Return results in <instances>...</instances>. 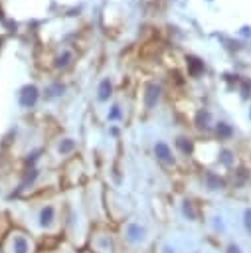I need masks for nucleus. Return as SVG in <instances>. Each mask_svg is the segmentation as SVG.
Listing matches in <instances>:
<instances>
[{"label": "nucleus", "instance_id": "nucleus-1", "mask_svg": "<svg viewBox=\"0 0 251 253\" xmlns=\"http://www.w3.org/2000/svg\"><path fill=\"white\" fill-rule=\"evenodd\" d=\"M125 239L128 243H132V245H140V243H144L148 239V231H146L144 225H140L136 221H130L125 227Z\"/></svg>", "mask_w": 251, "mask_h": 253}, {"label": "nucleus", "instance_id": "nucleus-2", "mask_svg": "<svg viewBox=\"0 0 251 253\" xmlns=\"http://www.w3.org/2000/svg\"><path fill=\"white\" fill-rule=\"evenodd\" d=\"M38 223L42 229H51L55 223V208L53 206H43L38 213Z\"/></svg>", "mask_w": 251, "mask_h": 253}, {"label": "nucleus", "instance_id": "nucleus-3", "mask_svg": "<svg viewBox=\"0 0 251 253\" xmlns=\"http://www.w3.org/2000/svg\"><path fill=\"white\" fill-rule=\"evenodd\" d=\"M30 251H32V243L28 241L26 235H22V233L12 235V239H10V253H30Z\"/></svg>", "mask_w": 251, "mask_h": 253}, {"label": "nucleus", "instance_id": "nucleus-4", "mask_svg": "<svg viewBox=\"0 0 251 253\" xmlns=\"http://www.w3.org/2000/svg\"><path fill=\"white\" fill-rule=\"evenodd\" d=\"M154 152H156V156H158L160 160H164V162H172V152H170V148H168L164 142H158V144L154 146Z\"/></svg>", "mask_w": 251, "mask_h": 253}, {"label": "nucleus", "instance_id": "nucleus-5", "mask_svg": "<svg viewBox=\"0 0 251 253\" xmlns=\"http://www.w3.org/2000/svg\"><path fill=\"white\" fill-rule=\"evenodd\" d=\"M182 211H184V215H186L190 221H194V219H196V211H194V208H192V202H184Z\"/></svg>", "mask_w": 251, "mask_h": 253}, {"label": "nucleus", "instance_id": "nucleus-6", "mask_svg": "<svg viewBox=\"0 0 251 253\" xmlns=\"http://www.w3.org/2000/svg\"><path fill=\"white\" fill-rule=\"evenodd\" d=\"M243 225H245L247 233L251 235V208H249V210H245V213H243Z\"/></svg>", "mask_w": 251, "mask_h": 253}, {"label": "nucleus", "instance_id": "nucleus-7", "mask_svg": "<svg viewBox=\"0 0 251 253\" xmlns=\"http://www.w3.org/2000/svg\"><path fill=\"white\" fill-rule=\"evenodd\" d=\"M225 253H243V251H241V247H239L235 241H231V243L225 247Z\"/></svg>", "mask_w": 251, "mask_h": 253}, {"label": "nucleus", "instance_id": "nucleus-8", "mask_svg": "<svg viewBox=\"0 0 251 253\" xmlns=\"http://www.w3.org/2000/svg\"><path fill=\"white\" fill-rule=\"evenodd\" d=\"M71 148H73V142H71L69 138H67V140H65L63 144H59V152H61V154H65V152H69Z\"/></svg>", "mask_w": 251, "mask_h": 253}, {"label": "nucleus", "instance_id": "nucleus-9", "mask_svg": "<svg viewBox=\"0 0 251 253\" xmlns=\"http://www.w3.org/2000/svg\"><path fill=\"white\" fill-rule=\"evenodd\" d=\"M99 245H101L103 249H113V241H111V237H107V235L99 241Z\"/></svg>", "mask_w": 251, "mask_h": 253}, {"label": "nucleus", "instance_id": "nucleus-10", "mask_svg": "<svg viewBox=\"0 0 251 253\" xmlns=\"http://www.w3.org/2000/svg\"><path fill=\"white\" fill-rule=\"evenodd\" d=\"M215 221H213V225H215V229L217 231H223L225 229V225H223V221H221V217H213Z\"/></svg>", "mask_w": 251, "mask_h": 253}, {"label": "nucleus", "instance_id": "nucleus-11", "mask_svg": "<svg viewBox=\"0 0 251 253\" xmlns=\"http://www.w3.org/2000/svg\"><path fill=\"white\" fill-rule=\"evenodd\" d=\"M162 253H174V247H170V245H164V247H162Z\"/></svg>", "mask_w": 251, "mask_h": 253}]
</instances>
